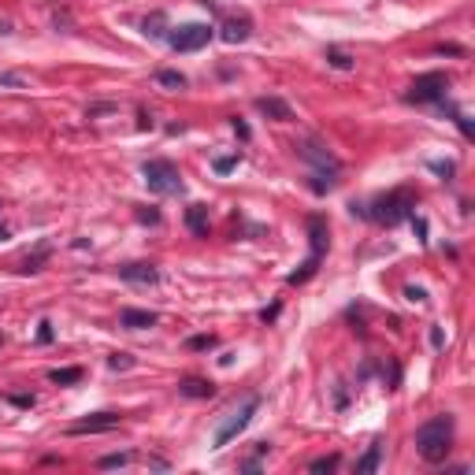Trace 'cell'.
<instances>
[{"label":"cell","instance_id":"6da1fadb","mask_svg":"<svg viewBox=\"0 0 475 475\" xmlns=\"http://www.w3.org/2000/svg\"><path fill=\"white\" fill-rule=\"evenodd\" d=\"M416 449L427 464H442L453 449V416H435L416 431Z\"/></svg>","mask_w":475,"mask_h":475},{"label":"cell","instance_id":"7a4b0ae2","mask_svg":"<svg viewBox=\"0 0 475 475\" xmlns=\"http://www.w3.org/2000/svg\"><path fill=\"white\" fill-rule=\"evenodd\" d=\"M413 208H416L413 190H394V193H386V197L375 201V204H371V212H364V216H371L375 223L394 226V223H401V219L413 216Z\"/></svg>","mask_w":475,"mask_h":475},{"label":"cell","instance_id":"3957f363","mask_svg":"<svg viewBox=\"0 0 475 475\" xmlns=\"http://www.w3.org/2000/svg\"><path fill=\"white\" fill-rule=\"evenodd\" d=\"M256 408H260V398H245L241 408H234V413H226V420L216 427V438H212V449H223V446H231V442L249 427L253 416H256Z\"/></svg>","mask_w":475,"mask_h":475},{"label":"cell","instance_id":"277c9868","mask_svg":"<svg viewBox=\"0 0 475 475\" xmlns=\"http://www.w3.org/2000/svg\"><path fill=\"white\" fill-rule=\"evenodd\" d=\"M141 175H145V182H149L153 193H178L182 190V175H178V168L171 160H149L141 168Z\"/></svg>","mask_w":475,"mask_h":475},{"label":"cell","instance_id":"5b68a950","mask_svg":"<svg viewBox=\"0 0 475 475\" xmlns=\"http://www.w3.org/2000/svg\"><path fill=\"white\" fill-rule=\"evenodd\" d=\"M446 89H449V78L446 75H420L413 82V89H408V101L413 104H438L446 108Z\"/></svg>","mask_w":475,"mask_h":475},{"label":"cell","instance_id":"8992f818","mask_svg":"<svg viewBox=\"0 0 475 475\" xmlns=\"http://www.w3.org/2000/svg\"><path fill=\"white\" fill-rule=\"evenodd\" d=\"M212 41V26L208 23H186V26H175L168 34V45L178 48V53H197Z\"/></svg>","mask_w":475,"mask_h":475},{"label":"cell","instance_id":"52a82bcc","mask_svg":"<svg viewBox=\"0 0 475 475\" xmlns=\"http://www.w3.org/2000/svg\"><path fill=\"white\" fill-rule=\"evenodd\" d=\"M297 153H301V160H308L312 163V171H327V175H338V156L327 149L323 141H316V138H305L301 145H297Z\"/></svg>","mask_w":475,"mask_h":475},{"label":"cell","instance_id":"ba28073f","mask_svg":"<svg viewBox=\"0 0 475 475\" xmlns=\"http://www.w3.org/2000/svg\"><path fill=\"white\" fill-rule=\"evenodd\" d=\"M119 427V413H93L86 420H78L67 427V435H104V431H116Z\"/></svg>","mask_w":475,"mask_h":475},{"label":"cell","instance_id":"9c48e42d","mask_svg":"<svg viewBox=\"0 0 475 475\" xmlns=\"http://www.w3.org/2000/svg\"><path fill=\"white\" fill-rule=\"evenodd\" d=\"M119 278L134 283V286H156L160 271H156V264H126V268H119Z\"/></svg>","mask_w":475,"mask_h":475},{"label":"cell","instance_id":"30bf717a","mask_svg":"<svg viewBox=\"0 0 475 475\" xmlns=\"http://www.w3.org/2000/svg\"><path fill=\"white\" fill-rule=\"evenodd\" d=\"M156 312H149V308H123L119 312V327H130V331H149V327H156Z\"/></svg>","mask_w":475,"mask_h":475},{"label":"cell","instance_id":"8fae6325","mask_svg":"<svg viewBox=\"0 0 475 475\" xmlns=\"http://www.w3.org/2000/svg\"><path fill=\"white\" fill-rule=\"evenodd\" d=\"M249 34H253V19H249V15H238V19L231 15V19L223 23V34H219V38H223L226 45H238V41H245Z\"/></svg>","mask_w":475,"mask_h":475},{"label":"cell","instance_id":"7c38bea8","mask_svg":"<svg viewBox=\"0 0 475 475\" xmlns=\"http://www.w3.org/2000/svg\"><path fill=\"white\" fill-rule=\"evenodd\" d=\"M256 108L264 111L268 119H275V123H290V119H293L290 104H286V101H278V97H260V101H256Z\"/></svg>","mask_w":475,"mask_h":475},{"label":"cell","instance_id":"4fadbf2b","mask_svg":"<svg viewBox=\"0 0 475 475\" xmlns=\"http://www.w3.org/2000/svg\"><path fill=\"white\" fill-rule=\"evenodd\" d=\"M383 453H386V446H383V442H371V446H368V453L356 461V471H360V475L379 471V464H383Z\"/></svg>","mask_w":475,"mask_h":475},{"label":"cell","instance_id":"5bb4252c","mask_svg":"<svg viewBox=\"0 0 475 475\" xmlns=\"http://www.w3.org/2000/svg\"><path fill=\"white\" fill-rule=\"evenodd\" d=\"M308 238H312V256L323 260V253H327V223L320 216L308 219Z\"/></svg>","mask_w":475,"mask_h":475},{"label":"cell","instance_id":"9a60e30c","mask_svg":"<svg viewBox=\"0 0 475 475\" xmlns=\"http://www.w3.org/2000/svg\"><path fill=\"white\" fill-rule=\"evenodd\" d=\"M186 223L193 234H208V208L204 204H190L186 208Z\"/></svg>","mask_w":475,"mask_h":475},{"label":"cell","instance_id":"2e32d148","mask_svg":"<svg viewBox=\"0 0 475 475\" xmlns=\"http://www.w3.org/2000/svg\"><path fill=\"white\" fill-rule=\"evenodd\" d=\"M178 390H182L186 398H212V394H216V386H212L208 379H182Z\"/></svg>","mask_w":475,"mask_h":475},{"label":"cell","instance_id":"e0dca14e","mask_svg":"<svg viewBox=\"0 0 475 475\" xmlns=\"http://www.w3.org/2000/svg\"><path fill=\"white\" fill-rule=\"evenodd\" d=\"M308 178H312V182H308V186H312V193H331L338 186V175H327V171H312Z\"/></svg>","mask_w":475,"mask_h":475},{"label":"cell","instance_id":"ac0fdd59","mask_svg":"<svg viewBox=\"0 0 475 475\" xmlns=\"http://www.w3.org/2000/svg\"><path fill=\"white\" fill-rule=\"evenodd\" d=\"M56 386H71V383H78L82 379V368H56L53 375H48Z\"/></svg>","mask_w":475,"mask_h":475},{"label":"cell","instance_id":"d6986e66","mask_svg":"<svg viewBox=\"0 0 475 475\" xmlns=\"http://www.w3.org/2000/svg\"><path fill=\"white\" fill-rule=\"evenodd\" d=\"M156 82H160L163 89H182V86H186V75H182V71H160Z\"/></svg>","mask_w":475,"mask_h":475},{"label":"cell","instance_id":"ffe728a7","mask_svg":"<svg viewBox=\"0 0 475 475\" xmlns=\"http://www.w3.org/2000/svg\"><path fill=\"white\" fill-rule=\"evenodd\" d=\"M141 30H145L149 38H168V30H163V15H160V11H153L149 19L141 23Z\"/></svg>","mask_w":475,"mask_h":475},{"label":"cell","instance_id":"44dd1931","mask_svg":"<svg viewBox=\"0 0 475 475\" xmlns=\"http://www.w3.org/2000/svg\"><path fill=\"white\" fill-rule=\"evenodd\" d=\"M327 63H331V67H338V71H349V67H353V56L342 53V48H327Z\"/></svg>","mask_w":475,"mask_h":475},{"label":"cell","instance_id":"7402d4cb","mask_svg":"<svg viewBox=\"0 0 475 475\" xmlns=\"http://www.w3.org/2000/svg\"><path fill=\"white\" fill-rule=\"evenodd\" d=\"M130 461H134V453H108L97 461V468H126Z\"/></svg>","mask_w":475,"mask_h":475},{"label":"cell","instance_id":"603a6c76","mask_svg":"<svg viewBox=\"0 0 475 475\" xmlns=\"http://www.w3.org/2000/svg\"><path fill=\"white\" fill-rule=\"evenodd\" d=\"M334 468H338V453H331V457H316V461L308 464V471H316V475H320V471H334Z\"/></svg>","mask_w":475,"mask_h":475},{"label":"cell","instance_id":"cb8c5ba5","mask_svg":"<svg viewBox=\"0 0 475 475\" xmlns=\"http://www.w3.org/2000/svg\"><path fill=\"white\" fill-rule=\"evenodd\" d=\"M212 168H216L219 175H226V171H234V168H238V156H219L216 163H212Z\"/></svg>","mask_w":475,"mask_h":475},{"label":"cell","instance_id":"d4e9b609","mask_svg":"<svg viewBox=\"0 0 475 475\" xmlns=\"http://www.w3.org/2000/svg\"><path fill=\"white\" fill-rule=\"evenodd\" d=\"M45 256H48V249H41L38 256H26V264H23V271H41V264H45Z\"/></svg>","mask_w":475,"mask_h":475},{"label":"cell","instance_id":"484cf974","mask_svg":"<svg viewBox=\"0 0 475 475\" xmlns=\"http://www.w3.org/2000/svg\"><path fill=\"white\" fill-rule=\"evenodd\" d=\"M216 346V338L212 334H197V338H190V349H212Z\"/></svg>","mask_w":475,"mask_h":475},{"label":"cell","instance_id":"4316f807","mask_svg":"<svg viewBox=\"0 0 475 475\" xmlns=\"http://www.w3.org/2000/svg\"><path fill=\"white\" fill-rule=\"evenodd\" d=\"M405 297L408 301H427V290L423 286H405Z\"/></svg>","mask_w":475,"mask_h":475},{"label":"cell","instance_id":"83f0119b","mask_svg":"<svg viewBox=\"0 0 475 475\" xmlns=\"http://www.w3.org/2000/svg\"><path fill=\"white\" fill-rule=\"evenodd\" d=\"M108 364H111V368H116V371H119V368H134V360H130L126 353H116V356H111V360H108Z\"/></svg>","mask_w":475,"mask_h":475},{"label":"cell","instance_id":"f1b7e54d","mask_svg":"<svg viewBox=\"0 0 475 475\" xmlns=\"http://www.w3.org/2000/svg\"><path fill=\"white\" fill-rule=\"evenodd\" d=\"M0 86H23V75H0Z\"/></svg>","mask_w":475,"mask_h":475},{"label":"cell","instance_id":"f546056e","mask_svg":"<svg viewBox=\"0 0 475 475\" xmlns=\"http://www.w3.org/2000/svg\"><path fill=\"white\" fill-rule=\"evenodd\" d=\"M138 219H141V223H160V212H145V208H141Z\"/></svg>","mask_w":475,"mask_h":475},{"label":"cell","instance_id":"4dcf8cb0","mask_svg":"<svg viewBox=\"0 0 475 475\" xmlns=\"http://www.w3.org/2000/svg\"><path fill=\"white\" fill-rule=\"evenodd\" d=\"M38 342H53V323H41V331H38Z\"/></svg>","mask_w":475,"mask_h":475},{"label":"cell","instance_id":"1f68e13d","mask_svg":"<svg viewBox=\"0 0 475 475\" xmlns=\"http://www.w3.org/2000/svg\"><path fill=\"white\" fill-rule=\"evenodd\" d=\"M278 316V305H271V308H264V312H260V320H275Z\"/></svg>","mask_w":475,"mask_h":475},{"label":"cell","instance_id":"d6a6232c","mask_svg":"<svg viewBox=\"0 0 475 475\" xmlns=\"http://www.w3.org/2000/svg\"><path fill=\"white\" fill-rule=\"evenodd\" d=\"M8 238V226H0V241H4Z\"/></svg>","mask_w":475,"mask_h":475}]
</instances>
